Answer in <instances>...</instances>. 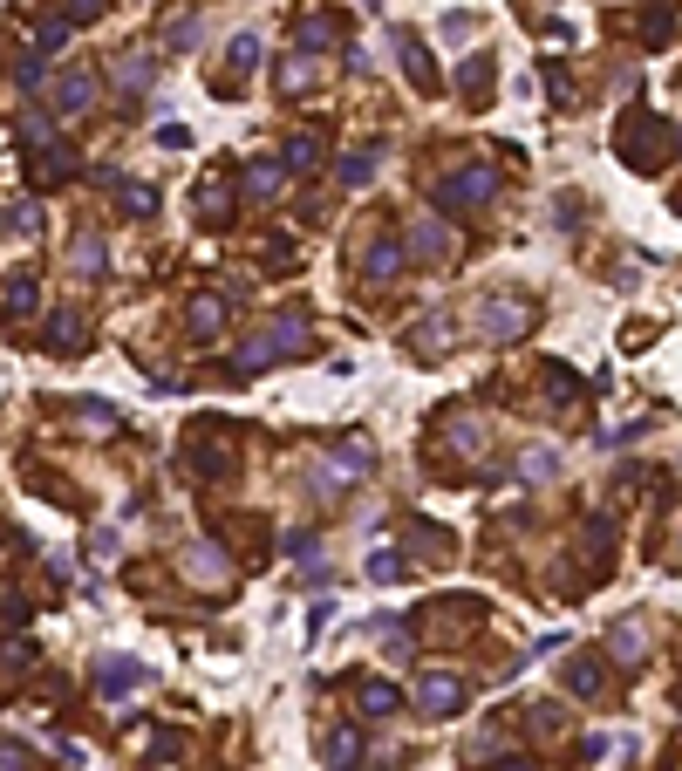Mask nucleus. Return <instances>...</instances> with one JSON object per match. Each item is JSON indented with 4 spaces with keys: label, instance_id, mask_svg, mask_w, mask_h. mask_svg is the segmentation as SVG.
<instances>
[{
    "label": "nucleus",
    "instance_id": "1",
    "mask_svg": "<svg viewBox=\"0 0 682 771\" xmlns=\"http://www.w3.org/2000/svg\"><path fill=\"white\" fill-rule=\"evenodd\" d=\"M294 348H307V321H301V314H280V321H273V328H260L253 342H239L232 369H239V376H253V369L280 362V355H294Z\"/></svg>",
    "mask_w": 682,
    "mask_h": 771
},
{
    "label": "nucleus",
    "instance_id": "2",
    "mask_svg": "<svg viewBox=\"0 0 682 771\" xmlns=\"http://www.w3.org/2000/svg\"><path fill=\"white\" fill-rule=\"evenodd\" d=\"M492 192H498L492 164H464V171H451V178L437 185V205H444V212H471V205H485Z\"/></svg>",
    "mask_w": 682,
    "mask_h": 771
},
{
    "label": "nucleus",
    "instance_id": "3",
    "mask_svg": "<svg viewBox=\"0 0 682 771\" xmlns=\"http://www.w3.org/2000/svg\"><path fill=\"white\" fill-rule=\"evenodd\" d=\"M669 151V123L662 116H635V123H621V157L635 164V171H655Z\"/></svg>",
    "mask_w": 682,
    "mask_h": 771
},
{
    "label": "nucleus",
    "instance_id": "4",
    "mask_svg": "<svg viewBox=\"0 0 682 771\" xmlns=\"http://www.w3.org/2000/svg\"><path fill=\"white\" fill-rule=\"evenodd\" d=\"M478 328H485L492 342H519V335L532 328V308H526V301H512V294H492V301L478 308Z\"/></svg>",
    "mask_w": 682,
    "mask_h": 771
},
{
    "label": "nucleus",
    "instance_id": "5",
    "mask_svg": "<svg viewBox=\"0 0 682 771\" xmlns=\"http://www.w3.org/2000/svg\"><path fill=\"white\" fill-rule=\"evenodd\" d=\"M226 328V294H191V342H219Z\"/></svg>",
    "mask_w": 682,
    "mask_h": 771
},
{
    "label": "nucleus",
    "instance_id": "6",
    "mask_svg": "<svg viewBox=\"0 0 682 771\" xmlns=\"http://www.w3.org/2000/svg\"><path fill=\"white\" fill-rule=\"evenodd\" d=\"M35 301H41L35 273H7V287H0V321H21V314H35Z\"/></svg>",
    "mask_w": 682,
    "mask_h": 771
},
{
    "label": "nucleus",
    "instance_id": "7",
    "mask_svg": "<svg viewBox=\"0 0 682 771\" xmlns=\"http://www.w3.org/2000/svg\"><path fill=\"white\" fill-rule=\"evenodd\" d=\"M417 703L430 710V717H451L457 703H464V683H457V676H423V683H417Z\"/></svg>",
    "mask_w": 682,
    "mask_h": 771
},
{
    "label": "nucleus",
    "instance_id": "8",
    "mask_svg": "<svg viewBox=\"0 0 682 771\" xmlns=\"http://www.w3.org/2000/svg\"><path fill=\"white\" fill-rule=\"evenodd\" d=\"M89 103H96V76H82V69L55 76V110H62V116H82Z\"/></svg>",
    "mask_w": 682,
    "mask_h": 771
},
{
    "label": "nucleus",
    "instance_id": "9",
    "mask_svg": "<svg viewBox=\"0 0 682 771\" xmlns=\"http://www.w3.org/2000/svg\"><path fill=\"white\" fill-rule=\"evenodd\" d=\"M335 41H341L335 14H307L301 28H294V48H301V55H321V48H335Z\"/></svg>",
    "mask_w": 682,
    "mask_h": 771
},
{
    "label": "nucleus",
    "instance_id": "10",
    "mask_svg": "<svg viewBox=\"0 0 682 771\" xmlns=\"http://www.w3.org/2000/svg\"><path fill=\"white\" fill-rule=\"evenodd\" d=\"M191 574L205 580V587H226V580H232V560H226V546L198 540V546H191Z\"/></svg>",
    "mask_w": 682,
    "mask_h": 771
},
{
    "label": "nucleus",
    "instance_id": "11",
    "mask_svg": "<svg viewBox=\"0 0 682 771\" xmlns=\"http://www.w3.org/2000/svg\"><path fill=\"white\" fill-rule=\"evenodd\" d=\"M76 164H82V157L69 151V144H41L35 178H41V185H62V178H76Z\"/></svg>",
    "mask_w": 682,
    "mask_h": 771
},
{
    "label": "nucleus",
    "instance_id": "12",
    "mask_svg": "<svg viewBox=\"0 0 682 771\" xmlns=\"http://www.w3.org/2000/svg\"><path fill=\"white\" fill-rule=\"evenodd\" d=\"M492 82H498V62H492V55H471V62H464V76H457V89H464L471 103H485V96H492Z\"/></svg>",
    "mask_w": 682,
    "mask_h": 771
},
{
    "label": "nucleus",
    "instance_id": "13",
    "mask_svg": "<svg viewBox=\"0 0 682 771\" xmlns=\"http://www.w3.org/2000/svg\"><path fill=\"white\" fill-rule=\"evenodd\" d=\"M362 273H369V280H396V273H403V246H396V239H376V246H369V260H362Z\"/></svg>",
    "mask_w": 682,
    "mask_h": 771
},
{
    "label": "nucleus",
    "instance_id": "14",
    "mask_svg": "<svg viewBox=\"0 0 682 771\" xmlns=\"http://www.w3.org/2000/svg\"><path fill=\"white\" fill-rule=\"evenodd\" d=\"M396 55H403L410 82H417L423 96H430V89H437V76H430V55H423V41H417V35H396Z\"/></svg>",
    "mask_w": 682,
    "mask_h": 771
},
{
    "label": "nucleus",
    "instance_id": "15",
    "mask_svg": "<svg viewBox=\"0 0 682 771\" xmlns=\"http://www.w3.org/2000/svg\"><path fill=\"white\" fill-rule=\"evenodd\" d=\"M567 690L573 696H587V703H594V696L607 690V676H601V662H587V656H573L567 662Z\"/></svg>",
    "mask_w": 682,
    "mask_h": 771
},
{
    "label": "nucleus",
    "instance_id": "16",
    "mask_svg": "<svg viewBox=\"0 0 682 771\" xmlns=\"http://www.w3.org/2000/svg\"><path fill=\"white\" fill-rule=\"evenodd\" d=\"M321 151H328V144H321V130L287 137V171H314V164H321Z\"/></svg>",
    "mask_w": 682,
    "mask_h": 771
},
{
    "label": "nucleus",
    "instance_id": "17",
    "mask_svg": "<svg viewBox=\"0 0 682 771\" xmlns=\"http://www.w3.org/2000/svg\"><path fill=\"white\" fill-rule=\"evenodd\" d=\"M280 185H287V164H273V157H260L253 178H246V192H253V198H280Z\"/></svg>",
    "mask_w": 682,
    "mask_h": 771
},
{
    "label": "nucleus",
    "instance_id": "18",
    "mask_svg": "<svg viewBox=\"0 0 682 771\" xmlns=\"http://www.w3.org/2000/svg\"><path fill=\"white\" fill-rule=\"evenodd\" d=\"M130 683H137V662H123V656H110L103 669H96V690L103 696H123Z\"/></svg>",
    "mask_w": 682,
    "mask_h": 771
},
{
    "label": "nucleus",
    "instance_id": "19",
    "mask_svg": "<svg viewBox=\"0 0 682 771\" xmlns=\"http://www.w3.org/2000/svg\"><path fill=\"white\" fill-rule=\"evenodd\" d=\"M376 464V451L362 444V437H348V444H335V478H355V471H369Z\"/></svg>",
    "mask_w": 682,
    "mask_h": 771
},
{
    "label": "nucleus",
    "instance_id": "20",
    "mask_svg": "<svg viewBox=\"0 0 682 771\" xmlns=\"http://www.w3.org/2000/svg\"><path fill=\"white\" fill-rule=\"evenodd\" d=\"M103 185H116L110 171H103ZM116 198H123V212H137V219H151V212H157V192H151V185H116Z\"/></svg>",
    "mask_w": 682,
    "mask_h": 771
},
{
    "label": "nucleus",
    "instance_id": "21",
    "mask_svg": "<svg viewBox=\"0 0 682 771\" xmlns=\"http://www.w3.org/2000/svg\"><path fill=\"white\" fill-rule=\"evenodd\" d=\"M376 157H382V144H369V151H355V157H341V185H369V178H376Z\"/></svg>",
    "mask_w": 682,
    "mask_h": 771
},
{
    "label": "nucleus",
    "instance_id": "22",
    "mask_svg": "<svg viewBox=\"0 0 682 771\" xmlns=\"http://www.w3.org/2000/svg\"><path fill=\"white\" fill-rule=\"evenodd\" d=\"M116 89H144V82H151V62H144V55H116Z\"/></svg>",
    "mask_w": 682,
    "mask_h": 771
},
{
    "label": "nucleus",
    "instance_id": "23",
    "mask_svg": "<svg viewBox=\"0 0 682 771\" xmlns=\"http://www.w3.org/2000/svg\"><path fill=\"white\" fill-rule=\"evenodd\" d=\"M607 649H614V656H621V662H635V656H642V649H648V635H642V628H628V621H621V628L607 635Z\"/></svg>",
    "mask_w": 682,
    "mask_h": 771
},
{
    "label": "nucleus",
    "instance_id": "24",
    "mask_svg": "<svg viewBox=\"0 0 682 771\" xmlns=\"http://www.w3.org/2000/svg\"><path fill=\"white\" fill-rule=\"evenodd\" d=\"M444 246H451V232H444V226H423L410 253H417V260H444Z\"/></svg>",
    "mask_w": 682,
    "mask_h": 771
},
{
    "label": "nucleus",
    "instance_id": "25",
    "mask_svg": "<svg viewBox=\"0 0 682 771\" xmlns=\"http://www.w3.org/2000/svg\"><path fill=\"white\" fill-rule=\"evenodd\" d=\"M69 260H76V273H103L110 253H103V239H76V253H69Z\"/></svg>",
    "mask_w": 682,
    "mask_h": 771
},
{
    "label": "nucleus",
    "instance_id": "26",
    "mask_svg": "<svg viewBox=\"0 0 682 771\" xmlns=\"http://www.w3.org/2000/svg\"><path fill=\"white\" fill-rule=\"evenodd\" d=\"M396 703H403V696L389 690V683H369V690H362V710H369V717H389Z\"/></svg>",
    "mask_w": 682,
    "mask_h": 771
},
{
    "label": "nucleus",
    "instance_id": "27",
    "mask_svg": "<svg viewBox=\"0 0 682 771\" xmlns=\"http://www.w3.org/2000/svg\"><path fill=\"white\" fill-rule=\"evenodd\" d=\"M307 82H314V69H307V55H294V62L280 69V89H287V96H301Z\"/></svg>",
    "mask_w": 682,
    "mask_h": 771
},
{
    "label": "nucleus",
    "instance_id": "28",
    "mask_svg": "<svg viewBox=\"0 0 682 771\" xmlns=\"http://www.w3.org/2000/svg\"><path fill=\"white\" fill-rule=\"evenodd\" d=\"M48 348H62V355L76 348V314H55V321H48Z\"/></svg>",
    "mask_w": 682,
    "mask_h": 771
},
{
    "label": "nucleus",
    "instance_id": "29",
    "mask_svg": "<svg viewBox=\"0 0 682 771\" xmlns=\"http://www.w3.org/2000/svg\"><path fill=\"white\" fill-rule=\"evenodd\" d=\"M7 232H28V239H35V232H41V205H14V212H7Z\"/></svg>",
    "mask_w": 682,
    "mask_h": 771
},
{
    "label": "nucleus",
    "instance_id": "30",
    "mask_svg": "<svg viewBox=\"0 0 682 771\" xmlns=\"http://www.w3.org/2000/svg\"><path fill=\"white\" fill-rule=\"evenodd\" d=\"M0 771H35V758H28L14 737H0Z\"/></svg>",
    "mask_w": 682,
    "mask_h": 771
},
{
    "label": "nucleus",
    "instance_id": "31",
    "mask_svg": "<svg viewBox=\"0 0 682 771\" xmlns=\"http://www.w3.org/2000/svg\"><path fill=\"white\" fill-rule=\"evenodd\" d=\"M417 335H423V342H417V355H437V348H444V314H430V321H423Z\"/></svg>",
    "mask_w": 682,
    "mask_h": 771
},
{
    "label": "nucleus",
    "instance_id": "32",
    "mask_svg": "<svg viewBox=\"0 0 682 771\" xmlns=\"http://www.w3.org/2000/svg\"><path fill=\"white\" fill-rule=\"evenodd\" d=\"M328 765H335V771H348V765H355V737H348V731H341V737H328Z\"/></svg>",
    "mask_w": 682,
    "mask_h": 771
},
{
    "label": "nucleus",
    "instance_id": "33",
    "mask_svg": "<svg viewBox=\"0 0 682 771\" xmlns=\"http://www.w3.org/2000/svg\"><path fill=\"white\" fill-rule=\"evenodd\" d=\"M369 580H382V587L403 580V560H396V553H376V560H369Z\"/></svg>",
    "mask_w": 682,
    "mask_h": 771
},
{
    "label": "nucleus",
    "instance_id": "34",
    "mask_svg": "<svg viewBox=\"0 0 682 771\" xmlns=\"http://www.w3.org/2000/svg\"><path fill=\"white\" fill-rule=\"evenodd\" d=\"M226 55H232V69H253V62H260V41H253V35H239V41L226 48Z\"/></svg>",
    "mask_w": 682,
    "mask_h": 771
},
{
    "label": "nucleus",
    "instance_id": "35",
    "mask_svg": "<svg viewBox=\"0 0 682 771\" xmlns=\"http://www.w3.org/2000/svg\"><path fill=\"white\" fill-rule=\"evenodd\" d=\"M69 41V21H41L35 28V48H62Z\"/></svg>",
    "mask_w": 682,
    "mask_h": 771
},
{
    "label": "nucleus",
    "instance_id": "36",
    "mask_svg": "<svg viewBox=\"0 0 682 771\" xmlns=\"http://www.w3.org/2000/svg\"><path fill=\"white\" fill-rule=\"evenodd\" d=\"M198 41V14H185V21H171V48H191Z\"/></svg>",
    "mask_w": 682,
    "mask_h": 771
},
{
    "label": "nucleus",
    "instance_id": "37",
    "mask_svg": "<svg viewBox=\"0 0 682 771\" xmlns=\"http://www.w3.org/2000/svg\"><path fill=\"white\" fill-rule=\"evenodd\" d=\"M21 137H28V144H48V116L28 110V116H21Z\"/></svg>",
    "mask_w": 682,
    "mask_h": 771
},
{
    "label": "nucleus",
    "instance_id": "38",
    "mask_svg": "<svg viewBox=\"0 0 682 771\" xmlns=\"http://www.w3.org/2000/svg\"><path fill=\"white\" fill-rule=\"evenodd\" d=\"M287 553H294V560H314V553H321V540H314V533H294V540H287Z\"/></svg>",
    "mask_w": 682,
    "mask_h": 771
},
{
    "label": "nucleus",
    "instance_id": "39",
    "mask_svg": "<svg viewBox=\"0 0 682 771\" xmlns=\"http://www.w3.org/2000/svg\"><path fill=\"white\" fill-rule=\"evenodd\" d=\"M157 144H164V151H178V144H191V130H185V123H164V130H157Z\"/></svg>",
    "mask_w": 682,
    "mask_h": 771
},
{
    "label": "nucleus",
    "instance_id": "40",
    "mask_svg": "<svg viewBox=\"0 0 682 771\" xmlns=\"http://www.w3.org/2000/svg\"><path fill=\"white\" fill-rule=\"evenodd\" d=\"M14 76H21V89H41V55H28V62L14 69Z\"/></svg>",
    "mask_w": 682,
    "mask_h": 771
},
{
    "label": "nucleus",
    "instance_id": "41",
    "mask_svg": "<svg viewBox=\"0 0 682 771\" xmlns=\"http://www.w3.org/2000/svg\"><path fill=\"white\" fill-rule=\"evenodd\" d=\"M89 14H103V0H69V21H89Z\"/></svg>",
    "mask_w": 682,
    "mask_h": 771
},
{
    "label": "nucleus",
    "instance_id": "42",
    "mask_svg": "<svg viewBox=\"0 0 682 771\" xmlns=\"http://www.w3.org/2000/svg\"><path fill=\"white\" fill-rule=\"evenodd\" d=\"M492 771H539V765H532V758H498Z\"/></svg>",
    "mask_w": 682,
    "mask_h": 771
},
{
    "label": "nucleus",
    "instance_id": "43",
    "mask_svg": "<svg viewBox=\"0 0 682 771\" xmlns=\"http://www.w3.org/2000/svg\"><path fill=\"white\" fill-rule=\"evenodd\" d=\"M676 144H682V130H676Z\"/></svg>",
    "mask_w": 682,
    "mask_h": 771
}]
</instances>
